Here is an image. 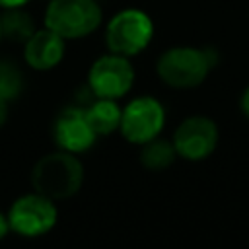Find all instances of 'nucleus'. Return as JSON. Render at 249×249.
<instances>
[{"mask_svg": "<svg viewBox=\"0 0 249 249\" xmlns=\"http://www.w3.org/2000/svg\"><path fill=\"white\" fill-rule=\"evenodd\" d=\"M154 37L152 18L138 8H124L117 12L105 25V45L109 53L121 56H136Z\"/></svg>", "mask_w": 249, "mask_h": 249, "instance_id": "nucleus-4", "label": "nucleus"}, {"mask_svg": "<svg viewBox=\"0 0 249 249\" xmlns=\"http://www.w3.org/2000/svg\"><path fill=\"white\" fill-rule=\"evenodd\" d=\"M8 231H10V226H8V218L0 212V239H4L6 235H8Z\"/></svg>", "mask_w": 249, "mask_h": 249, "instance_id": "nucleus-18", "label": "nucleus"}, {"mask_svg": "<svg viewBox=\"0 0 249 249\" xmlns=\"http://www.w3.org/2000/svg\"><path fill=\"white\" fill-rule=\"evenodd\" d=\"M239 109H241V113L249 119V86L243 89V93H241V97H239Z\"/></svg>", "mask_w": 249, "mask_h": 249, "instance_id": "nucleus-15", "label": "nucleus"}, {"mask_svg": "<svg viewBox=\"0 0 249 249\" xmlns=\"http://www.w3.org/2000/svg\"><path fill=\"white\" fill-rule=\"evenodd\" d=\"M23 58L33 70H53L64 58V39L49 27L35 29L31 37L23 43Z\"/></svg>", "mask_w": 249, "mask_h": 249, "instance_id": "nucleus-10", "label": "nucleus"}, {"mask_svg": "<svg viewBox=\"0 0 249 249\" xmlns=\"http://www.w3.org/2000/svg\"><path fill=\"white\" fill-rule=\"evenodd\" d=\"M165 124V109L160 99L152 95H140L121 109L119 130L130 144H144L154 136L161 134Z\"/></svg>", "mask_w": 249, "mask_h": 249, "instance_id": "nucleus-6", "label": "nucleus"}, {"mask_svg": "<svg viewBox=\"0 0 249 249\" xmlns=\"http://www.w3.org/2000/svg\"><path fill=\"white\" fill-rule=\"evenodd\" d=\"M23 89V76L10 60H0V97L8 103L14 101Z\"/></svg>", "mask_w": 249, "mask_h": 249, "instance_id": "nucleus-14", "label": "nucleus"}, {"mask_svg": "<svg viewBox=\"0 0 249 249\" xmlns=\"http://www.w3.org/2000/svg\"><path fill=\"white\" fill-rule=\"evenodd\" d=\"M216 64L214 49L171 47L163 51L156 62L158 78L173 89H191L200 86Z\"/></svg>", "mask_w": 249, "mask_h": 249, "instance_id": "nucleus-2", "label": "nucleus"}, {"mask_svg": "<svg viewBox=\"0 0 249 249\" xmlns=\"http://www.w3.org/2000/svg\"><path fill=\"white\" fill-rule=\"evenodd\" d=\"M84 117L95 136H109L115 130H119L121 107L117 105V99L97 97L84 109Z\"/></svg>", "mask_w": 249, "mask_h": 249, "instance_id": "nucleus-11", "label": "nucleus"}, {"mask_svg": "<svg viewBox=\"0 0 249 249\" xmlns=\"http://www.w3.org/2000/svg\"><path fill=\"white\" fill-rule=\"evenodd\" d=\"M6 121H8V101L0 97V128L6 124Z\"/></svg>", "mask_w": 249, "mask_h": 249, "instance_id": "nucleus-16", "label": "nucleus"}, {"mask_svg": "<svg viewBox=\"0 0 249 249\" xmlns=\"http://www.w3.org/2000/svg\"><path fill=\"white\" fill-rule=\"evenodd\" d=\"M29 0H0V8H19V6H25Z\"/></svg>", "mask_w": 249, "mask_h": 249, "instance_id": "nucleus-17", "label": "nucleus"}, {"mask_svg": "<svg viewBox=\"0 0 249 249\" xmlns=\"http://www.w3.org/2000/svg\"><path fill=\"white\" fill-rule=\"evenodd\" d=\"M84 183V165L72 152H51L35 161L31 169V187L51 200L74 196Z\"/></svg>", "mask_w": 249, "mask_h": 249, "instance_id": "nucleus-1", "label": "nucleus"}, {"mask_svg": "<svg viewBox=\"0 0 249 249\" xmlns=\"http://www.w3.org/2000/svg\"><path fill=\"white\" fill-rule=\"evenodd\" d=\"M103 19L101 6L95 0H49L45 10V27L66 39L91 35Z\"/></svg>", "mask_w": 249, "mask_h": 249, "instance_id": "nucleus-3", "label": "nucleus"}, {"mask_svg": "<svg viewBox=\"0 0 249 249\" xmlns=\"http://www.w3.org/2000/svg\"><path fill=\"white\" fill-rule=\"evenodd\" d=\"M10 231L21 237H39L51 231L58 220V210L54 200L41 193H27L18 196L8 210Z\"/></svg>", "mask_w": 249, "mask_h": 249, "instance_id": "nucleus-5", "label": "nucleus"}, {"mask_svg": "<svg viewBox=\"0 0 249 249\" xmlns=\"http://www.w3.org/2000/svg\"><path fill=\"white\" fill-rule=\"evenodd\" d=\"M175 158H177V152H175L173 142L163 138L161 134L140 144V163L150 171L167 169Z\"/></svg>", "mask_w": 249, "mask_h": 249, "instance_id": "nucleus-13", "label": "nucleus"}, {"mask_svg": "<svg viewBox=\"0 0 249 249\" xmlns=\"http://www.w3.org/2000/svg\"><path fill=\"white\" fill-rule=\"evenodd\" d=\"M218 126L204 115L187 117L173 132V146L179 158L187 161L206 160L218 146Z\"/></svg>", "mask_w": 249, "mask_h": 249, "instance_id": "nucleus-8", "label": "nucleus"}, {"mask_svg": "<svg viewBox=\"0 0 249 249\" xmlns=\"http://www.w3.org/2000/svg\"><path fill=\"white\" fill-rule=\"evenodd\" d=\"M0 31L2 39L12 41V43H25L31 33L35 31V21L29 12L19 8H6L0 14Z\"/></svg>", "mask_w": 249, "mask_h": 249, "instance_id": "nucleus-12", "label": "nucleus"}, {"mask_svg": "<svg viewBox=\"0 0 249 249\" xmlns=\"http://www.w3.org/2000/svg\"><path fill=\"white\" fill-rule=\"evenodd\" d=\"M53 138H54L58 150L82 154L93 146L97 136L89 128V124L84 117V109L68 107L56 115L54 124H53Z\"/></svg>", "mask_w": 249, "mask_h": 249, "instance_id": "nucleus-9", "label": "nucleus"}, {"mask_svg": "<svg viewBox=\"0 0 249 249\" xmlns=\"http://www.w3.org/2000/svg\"><path fill=\"white\" fill-rule=\"evenodd\" d=\"M134 84V68L126 56L107 53L93 60L88 70V89L95 97L121 99Z\"/></svg>", "mask_w": 249, "mask_h": 249, "instance_id": "nucleus-7", "label": "nucleus"}, {"mask_svg": "<svg viewBox=\"0 0 249 249\" xmlns=\"http://www.w3.org/2000/svg\"><path fill=\"white\" fill-rule=\"evenodd\" d=\"M0 41H2V31H0Z\"/></svg>", "mask_w": 249, "mask_h": 249, "instance_id": "nucleus-19", "label": "nucleus"}]
</instances>
